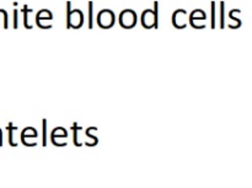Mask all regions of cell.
I'll return each instance as SVG.
<instances>
[{
  "label": "cell",
  "instance_id": "4",
  "mask_svg": "<svg viewBox=\"0 0 252 188\" xmlns=\"http://www.w3.org/2000/svg\"><path fill=\"white\" fill-rule=\"evenodd\" d=\"M81 24H83V14H81L80 11L75 10V11L69 14V25H70L71 27L79 29Z\"/></svg>",
  "mask_w": 252,
  "mask_h": 188
},
{
  "label": "cell",
  "instance_id": "2",
  "mask_svg": "<svg viewBox=\"0 0 252 188\" xmlns=\"http://www.w3.org/2000/svg\"><path fill=\"white\" fill-rule=\"evenodd\" d=\"M97 21L98 25H100L102 29H110L113 25V21H115V16H113V14L111 11L105 10V11H101L100 14H98Z\"/></svg>",
  "mask_w": 252,
  "mask_h": 188
},
{
  "label": "cell",
  "instance_id": "1",
  "mask_svg": "<svg viewBox=\"0 0 252 188\" xmlns=\"http://www.w3.org/2000/svg\"><path fill=\"white\" fill-rule=\"evenodd\" d=\"M121 25L125 29H130V27L135 26V22H137V16H135V12L130 11V10H126L121 14Z\"/></svg>",
  "mask_w": 252,
  "mask_h": 188
},
{
  "label": "cell",
  "instance_id": "3",
  "mask_svg": "<svg viewBox=\"0 0 252 188\" xmlns=\"http://www.w3.org/2000/svg\"><path fill=\"white\" fill-rule=\"evenodd\" d=\"M142 22L143 26L147 27V29L155 26V25H157V14H154L152 10H147L145 12H143Z\"/></svg>",
  "mask_w": 252,
  "mask_h": 188
}]
</instances>
